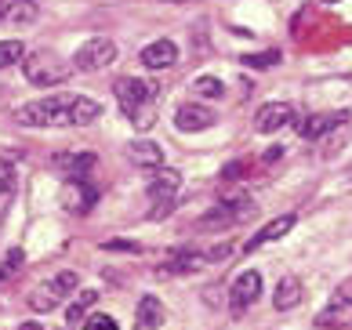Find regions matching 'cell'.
<instances>
[{
	"label": "cell",
	"mask_w": 352,
	"mask_h": 330,
	"mask_svg": "<svg viewBox=\"0 0 352 330\" xmlns=\"http://www.w3.org/2000/svg\"><path fill=\"white\" fill-rule=\"evenodd\" d=\"M113 91H116L120 109L131 116V124L138 131H149L153 120H156V105H160V87L138 80V76H120V80L113 84Z\"/></svg>",
	"instance_id": "6da1fadb"
},
{
	"label": "cell",
	"mask_w": 352,
	"mask_h": 330,
	"mask_svg": "<svg viewBox=\"0 0 352 330\" xmlns=\"http://www.w3.org/2000/svg\"><path fill=\"white\" fill-rule=\"evenodd\" d=\"M69 95H47V98H36V102H25L15 109V120L22 127H62L69 124Z\"/></svg>",
	"instance_id": "7a4b0ae2"
},
{
	"label": "cell",
	"mask_w": 352,
	"mask_h": 330,
	"mask_svg": "<svg viewBox=\"0 0 352 330\" xmlns=\"http://www.w3.org/2000/svg\"><path fill=\"white\" fill-rule=\"evenodd\" d=\"M22 69H25V80L36 84V87H55L62 80H69V62H62L55 55H47V51H36V55H30L22 62Z\"/></svg>",
	"instance_id": "3957f363"
},
{
	"label": "cell",
	"mask_w": 352,
	"mask_h": 330,
	"mask_svg": "<svg viewBox=\"0 0 352 330\" xmlns=\"http://www.w3.org/2000/svg\"><path fill=\"white\" fill-rule=\"evenodd\" d=\"M80 287V276H76L73 269H66V272H58L55 280H47V283H41L30 294V305L36 309V312H51V309H58L62 301H69V294Z\"/></svg>",
	"instance_id": "277c9868"
},
{
	"label": "cell",
	"mask_w": 352,
	"mask_h": 330,
	"mask_svg": "<svg viewBox=\"0 0 352 330\" xmlns=\"http://www.w3.org/2000/svg\"><path fill=\"white\" fill-rule=\"evenodd\" d=\"M116 58V44L109 36H91L87 44H80V51L73 55V69L76 73H98Z\"/></svg>",
	"instance_id": "5b68a950"
},
{
	"label": "cell",
	"mask_w": 352,
	"mask_h": 330,
	"mask_svg": "<svg viewBox=\"0 0 352 330\" xmlns=\"http://www.w3.org/2000/svg\"><path fill=\"white\" fill-rule=\"evenodd\" d=\"M258 294H262V276L258 272H240L236 280H232V287H229V312L243 316L258 301Z\"/></svg>",
	"instance_id": "8992f818"
},
{
	"label": "cell",
	"mask_w": 352,
	"mask_h": 330,
	"mask_svg": "<svg viewBox=\"0 0 352 330\" xmlns=\"http://www.w3.org/2000/svg\"><path fill=\"white\" fill-rule=\"evenodd\" d=\"M294 120V105L291 102H265L262 109L254 113V131L258 135H272Z\"/></svg>",
	"instance_id": "52a82bcc"
},
{
	"label": "cell",
	"mask_w": 352,
	"mask_h": 330,
	"mask_svg": "<svg viewBox=\"0 0 352 330\" xmlns=\"http://www.w3.org/2000/svg\"><path fill=\"white\" fill-rule=\"evenodd\" d=\"M316 327H320V330H342V327H352V298L338 290V294L331 298V305L316 316Z\"/></svg>",
	"instance_id": "ba28073f"
},
{
	"label": "cell",
	"mask_w": 352,
	"mask_h": 330,
	"mask_svg": "<svg viewBox=\"0 0 352 330\" xmlns=\"http://www.w3.org/2000/svg\"><path fill=\"white\" fill-rule=\"evenodd\" d=\"M51 167L62 170V175H69V178H87L91 170L98 167V156L95 153H55L51 156Z\"/></svg>",
	"instance_id": "9c48e42d"
},
{
	"label": "cell",
	"mask_w": 352,
	"mask_h": 330,
	"mask_svg": "<svg viewBox=\"0 0 352 330\" xmlns=\"http://www.w3.org/2000/svg\"><path fill=\"white\" fill-rule=\"evenodd\" d=\"M345 120H349L345 109H338V113H312V116H305V120H298L294 131H298L302 138H320V135H327V131L342 127Z\"/></svg>",
	"instance_id": "30bf717a"
},
{
	"label": "cell",
	"mask_w": 352,
	"mask_h": 330,
	"mask_svg": "<svg viewBox=\"0 0 352 330\" xmlns=\"http://www.w3.org/2000/svg\"><path fill=\"white\" fill-rule=\"evenodd\" d=\"M294 226H298V214H280V218H272L265 229H258V236H251V240L243 243V254H251V250L265 247V243H276V240H283V236L291 232Z\"/></svg>",
	"instance_id": "8fae6325"
},
{
	"label": "cell",
	"mask_w": 352,
	"mask_h": 330,
	"mask_svg": "<svg viewBox=\"0 0 352 330\" xmlns=\"http://www.w3.org/2000/svg\"><path fill=\"white\" fill-rule=\"evenodd\" d=\"M214 120H218V116H214L211 109H204V105H178V113H175V127L186 131V135L207 131Z\"/></svg>",
	"instance_id": "7c38bea8"
},
{
	"label": "cell",
	"mask_w": 352,
	"mask_h": 330,
	"mask_svg": "<svg viewBox=\"0 0 352 330\" xmlns=\"http://www.w3.org/2000/svg\"><path fill=\"white\" fill-rule=\"evenodd\" d=\"M178 186H182V175L171 167H153V178H149V200H175L178 196Z\"/></svg>",
	"instance_id": "4fadbf2b"
},
{
	"label": "cell",
	"mask_w": 352,
	"mask_h": 330,
	"mask_svg": "<svg viewBox=\"0 0 352 330\" xmlns=\"http://www.w3.org/2000/svg\"><path fill=\"white\" fill-rule=\"evenodd\" d=\"M175 62H178L175 41H153V44L142 47V65H146V69H171Z\"/></svg>",
	"instance_id": "5bb4252c"
},
{
	"label": "cell",
	"mask_w": 352,
	"mask_h": 330,
	"mask_svg": "<svg viewBox=\"0 0 352 330\" xmlns=\"http://www.w3.org/2000/svg\"><path fill=\"white\" fill-rule=\"evenodd\" d=\"M95 200H98V192L91 189L84 178H69V186L62 189V204H66V207H73L76 214H87V210L95 207Z\"/></svg>",
	"instance_id": "9a60e30c"
},
{
	"label": "cell",
	"mask_w": 352,
	"mask_h": 330,
	"mask_svg": "<svg viewBox=\"0 0 352 330\" xmlns=\"http://www.w3.org/2000/svg\"><path fill=\"white\" fill-rule=\"evenodd\" d=\"M127 156H131V164H135V167H146V170L164 167V149H160L156 142H149V138L131 142V145H127Z\"/></svg>",
	"instance_id": "2e32d148"
},
{
	"label": "cell",
	"mask_w": 352,
	"mask_h": 330,
	"mask_svg": "<svg viewBox=\"0 0 352 330\" xmlns=\"http://www.w3.org/2000/svg\"><path fill=\"white\" fill-rule=\"evenodd\" d=\"M272 305L280 312H291L294 305H302V280L298 276H283L276 283V294H272Z\"/></svg>",
	"instance_id": "e0dca14e"
},
{
	"label": "cell",
	"mask_w": 352,
	"mask_h": 330,
	"mask_svg": "<svg viewBox=\"0 0 352 330\" xmlns=\"http://www.w3.org/2000/svg\"><path fill=\"white\" fill-rule=\"evenodd\" d=\"M98 116H102V102L84 98V95H73V105H69V124L87 127V124H95Z\"/></svg>",
	"instance_id": "ac0fdd59"
},
{
	"label": "cell",
	"mask_w": 352,
	"mask_h": 330,
	"mask_svg": "<svg viewBox=\"0 0 352 330\" xmlns=\"http://www.w3.org/2000/svg\"><path fill=\"white\" fill-rule=\"evenodd\" d=\"M135 323H138V330H160V327H164V305H160L153 294H146V298L138 301Z\"/></svg>",
	"instance_id": "d6986e66"
},
{
	"label": "cell",
	"mask_w": 352,
	"mask_h": 330,
	"mask_svg": "<svg viewBox=\"0 0 352 330\" xmlns=\"http://www.w3.org/2000/svg\"><path fill=\"white\" fill-rule=\"evenodd\" d=\"M11 200H15V167L11 160H0V218L8 214Z\"/></svg>",
	"instance_id": "ffe728a7"
},
{
	"label": "cell",
	"mask_w": 352,
	"mask_h": 330,
	"mask_svg": "<svg viewBox=\"0 0 352 330\" xmlns=\"http://www.w3.org/2000/svg\"><path fill=\"white\" fill-rule=\"evenodd\" d=\"M95 301H98V290H76L69 301V323H84Z\"/></svg>",
	"instance_id": "44dd1931"
},
{
	"label": "cell",
	"mask_w": 352,
	"mask_h": 330,
	"mask_svg": "<svg viewBox=\"0 0 352 330\" xmlns=\"http://www.w3.org/2000/svg\"><path fill=\"white\" fill-rule=\"evenodd\" d=\"M204 261H211V258H207V254H192V250H189V254H175L171 261H167V272H197Z\"/></svg>",
	"instance_id": "7402d4cb"
},
{
	"label": "cell",
	"mask_w": 352,
	"mask_h": 330,
	"mask_svg": "<svg viewBox=\"0 0 352 330\" xmlns=\"http://www.w3.org/2000/svg\"><path fill=\"white\" fill-rule=\"evenodd\" d=\"M247 69H269V65H276L280 62V51L276 47H269V51H258V55H243L240 58Z\"/></svg>",
	"instance_id": "603a6c76"
},
{
	"label": "cell",
	"mask_w": 352,
	"mask_h": 330,
	"mask_svg": "<svg viewBox=\"0 0 352 330\" xmlns=\"http://www.w3.org/2000/svg\"><path fill=\"white\" fill-rule=\"evenodd\" d=\"M192 91H197V95H204V98H221V95H226V84H221L218 76H197Z\"/></svg>",
	"instance_id": "cb8c5ba5"
},
{
	"label": "cell",
	"mask_w": 352,
	"mask_h": 330,
	"mask_svg": "<svg viewBox=\"0 0 352 330\" xmlns=\"http://www.w3.org/2000/svg\"><path fill=\"white\" fill-rule=\"evenodd\" d=\"M22 55H25L22 41H0V69H8V65L22 62Z\"/></svg>",
	"instance_id": "d4e9b609"
},
{
	"label": "cell",
	"mask_w": 352,
	"mask_h": 330,
	"mask_svg": "<svg viewBox=\"0 0 352 330\" xmlns=\"http://www.w3.org/2000/svg\"><path fill=\"white\" fill-rule=\"evenodd\" d=\"M8 19L11 22H33L36 19V4H33V0H11Z\"/></svg>",
	"instance_id": "484cf974"
},
{
	"label": "cell",
	"mask_w": 352,
	"mask_h": 330,
	"mask_svg": "<svg viewBox=\"0 0 352 330\" xmlns=\"http://www.w3.org/2000/svg\"><path fill=\"white\" fill-rule=\"evenodd\" d=\"M22 258H25V254H22V250L15 247V250H11V254H8L4 261H0V283H4V280H11V276H15V272L22 269Z\"/></svg>",
	"instance_id": "4316f807"
},
{
	"label": "cell",
	"mask_w": 352,
	"mask_h": 330,
	"mask_svg": "<svg viewBox=\"0 0 352 330\" xmlns=\"http://www.w3.org/2000/svg\"><path fill=\"white\" fill-rule=\"evenodd\" d=\"M84 330H120V327H116L113 316H102V312H95V316H87V320H84Z\"/></svg>",
	"instance_id": "83f0119b"
},
{
	"label": "cell",
	"mask_w": 352,
	"mask_h": 330,
	"mask_svg": "<svg viewBox=\"0 0 352 330\" xmlns=\"http://www.w3.org/2000/svg\"><path fill=\"white\" fill-rule=\"evenodd\" d=\"M171 210H175V200H153V210H149V221H156V218H167V214H171Z\"/></svg>",
	"instance_id": "f1b7e54d"
},
{
	"label": "cell",
	"mask_w": 352,
	"mask_h": 330,
	"mask_svg": "<svg viewBox=\"0 0 352 330\" xmlns=\"http://www.w3.org/2000/svg\"><path fill=\"white\" fill-rule=\"evenodd\" d=\"M243 175V164H229L226 170H221V178H226V182H236Z\"/></svg>",
	"instance_id": "f546056e"
},
{
	"label": "cell",
	"mask_w": 352,
	"mask_h": 330,
	"mask_svg": "<svg viewBox=\"0 0 352 330\" xmlns=\"http://www.w3.org/2000/svg\"><path fill=\"white\" fill-rule=\"evenodd\" d=\"M106 250H138V243H124V240H109Z\"/></svg>",
	"instance_id": "4dcf8cb0"
},
{
	"label": "cell",
	"mask_w": 352,
	"mask_h": 330,
	"mask_svg": "<svg viewBox=\"0 0 352 330\" xmlns=\"http://www.w3.org/2000/svg\"><path fill=\"white\" fill-rule=\"evenodd\" d=\"M280 156H283V145H272V149L265 153V160H280Z\"/></svg>",
	"instance_id": "1f68e13d"
},
{
	"label": "cell",
	"mask_w": 352,
	"mask_h": 330,
	"mask_svg": "<svg viewBox=\"0 0 352 330\" xmlns=\"http://www.w3.org/2000/svg\"><path fill=\"white\" fill-rule=\"evenodd\" d=\"M8 8H11V0H0V19H8Z\"/></svg>",
	"instance_id": "d6a6232c"
},
{
	"label": "cell",
	"mask_w": 352,
	"mask_h": 330,
	"mask_svg": "<svg viewBox=\"0 0 352 330\" xmlns=\"http://www.w3.org/2000/svg\"><path fill=\"white\" fill-rule=\"evenodd\" d=\"M19 330H44V327H41V323H22Z\"/></svg>",
	"instance_id": "836d02e7"
},
{
	"label": "cell",
	"mask_w": 352,
	"mask_h": 330,
	"mask_svg": "<svg viewBox=\"0 0 352 330\" xmlns=\"http://www.w3.org/2000/svg\"><path fill=\"white\" fill-rule=\"evenodd\" d=\"M323 4H334V0H323Z\"/></svg>",
	"instance_id": "e575fe53"
}]
</instances>
